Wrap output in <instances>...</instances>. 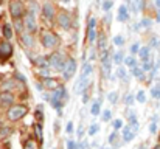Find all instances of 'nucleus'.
<instances>
[{
  "instance_id": "f257e3e1",
  "label": "nucleus",
  "mask_w": 160,
  "mask_h": 149,
  "mask_svg": "<svg viewBox=\"0 0 160 149\" xmlns=\"http://www.w3.org/2000/svg\"><path fill=\"white\" fill-rule=\"evenodd\" d=\"M22 23H23V28L27 30L28 34H31V33H34V31L38 30V22H36V16H34L33 11L23 12V20H22Z\"/></svg>"
},
{
  "instance_id": "f03ea898",
  "label": "nucleus",
  "mask_w": 160,
  "mask_h": 149,
  "mask_svg": "<svg viewBox=\"0 0 160 149\" xmlns=\"http://www.w3.org/2000/svg\"><path fill=\"white\" fill-rule=\"evenodd\" d=\"M48 67H52V68L58 70V72H62L64 67H65V57H64V54L59 53V51L53 53L48 57Z\"/></svg>"
},
{
  "instance_id": "7ed1b4c3",
  "label": "nucleus",
  "mask_w": 160,
  "mask_h": 149,
  "mask_svg": "<svg viewBox=\"0 0 160 149\" xmlns=\"http://www.w3.org/2000/svg\"><path fill=\"white\" fill-rule=\"evenodd\" d=\"M6 115H8V120L9 121H17V120H20V118H23L27 115V107L25 106H20V104L19 106H11L8 109Z\"/></svg>"
},
{
  "instance_id": "20e7f679",
  "label": "nucleus",
  "mask_w": 160,
  "mask_h": 149,
  "mask_svg": "<svg viewBox=\"0 0 160 149\" xmlns=\"http://www.w3.org/2000/svg\"><path fill=\"white\" fill-rule=\"evenodd\" d=\"M75 73H76V61H75L73 57H70V59H67V61H65V67H64V70H62L64 79H65V81H68Z\"/></svg>"
},
{
  "instance_id": "39448f33",
  "label": "nucleus",
  "mask_w": 160,
  "mask_h": 149,
  "mask_svg": "<svg viewBox=\"0 0 160 149\" xmlns=\"http://www.w3.org/2000/svg\"><path fill=\"white\" fill-rule=\"evenodd\" d=\"M58 44V37L56 34H53L52 31H44L42 33V45L45 48H53Z\"/></svg>"
},
{
  "instance_id": "423d86ee",
  "label": "nucleus",
  "mask_w": 160,
  "mask_h": 149,
  "mask_svg": "<svg viewBox=\"0 0 160 149\" xmlns=\"http://www.w3.org/2000/svg\"><path fill=\"white\" fill-rule=\"evenodd\" d=\"M87 34H89V42L93 44V42L97 41V19H95V17H90V19H89Z\"/></svg>"
},
{
  "instance_id": "0eeeda50",
  "label": "nucleus",
  "mask_w": 160,
  "mask_h": 149,
  "mask_svg": "<svg viewBox=\"0 0 160 149\" xmlns=\"http://www.w3.org/2000/svg\"><path fill=\"white\" fill-rule=\"evenodd\" d=\"M9 11H11V16L16 19H19L22 14H23V3L22 2H11L9 3Z\"/></svg>"
},
{
  "instance_id": "6e6552de",
  "label": "nucleus",
  "mask_w": 160,
  "mask_h": 149,
  "mask_svg": "<svg viewBox=\"0 0 160 149\" xmlns=\"http://www.w3.org/2000/svg\"><path fill=\"white\" fill-rule=\"evenodd\" d=\"M14 104V97L9 92H2L0 93V107L3 109H9Z\"/></svg>"
},
{
  "instance_id": "1a4fd4ad",
  "label": "nucleus",
  "mask_w": 160,
  "mask_h": 149,
  "mask_svg": "<svg viewBox=\"0 0 160 149\" xmlns=\"http://www.w3.org/2000/svg\"><path fill=\"white\" fill-rule=\"evenodd\" d=\"M54 14H56L54 6L50 3V2H45V3L42 5V16H44V19H47V20H53Z\"/></svg>"
},
{
  "instance_id": "9d476101",
  "label": "nucleus",
  "mask_w": 160,
  "mask_h": 149,
  "mask_svg": "<svg viewBox=\"0 0 160 149\" xmlns=\"http://www.w3.org/2000/svg\"><path fill=\"white\" fill-rule=\"evenodd\" d=\"M58 23L62 27V28H70L72 27V16L65 11L59 12L58 14Z\"/></svg>"
},
{
  "instance_id": "9b49d317",
  "label": "nucleus",
  "mask_w": 160,
  "mask_h": 149,
  "mask_svg": "<svg viewBox=\"0 0 160 149\" xmlns=\"http://www.w3.org/2000/svg\"><path fill=\"white\" fill-rule=\"evenodd\" d=\"M11 54H12V45H11L8 41L2 42V44H0V57H2V59H6V57H9Z\"/></svg>"
},
{
  "instance_id": "f8f14e48",
  "label": "nucleus",
  "mask_w": 160,
  "mask_h": 149,
  "mask_svg": "<svg viewBox=\"0 0 160 149\" xmlns=\"http://www.w3.org/2000/svg\"><path fill=\"white\" fill-rule=\"evenodd\" d=\"M42 87H45V89H48V90H52V92H53V90H56V89L59 87V82L50 76V78L44 79V82H42Z\"/></svg>"
},
{
  "instance_id": "ddd939ff",
  "label": "nucleus",
  "mask_w": 160,
  "mask_h": 149,
  "mask_svg": "<svg viewBox=\"0 0 160 149\" xmlns=\"http://www.w3.org/2000/svg\"><path fill=\"white\" fill-rule=\"evenodd\" d=\"M117 19H118L120 22H126V20L129 19V11H128L126 5H121V6L118 8V14H117Z\"/></svg>"
},
{
  "instance_id": "4468645a",
  "label": "nucleus",
  "mask_w": 160,
  "mask_h": 149,
  "mask_svg": "<svg viewBox=\"0 0 160 149\" xmlns=\"http://www.w3.org/2000/svg\"><path fill=\"white\" fill-rule=\"evenodd\" d=\"M89 84H90V79H89V78H87V79H78V82H76V86H75V93L84 92Z\"/></svg>"
},
{
  "instance_id": "2eb2a0df",
  "label": "nucleus",
  "mask_w": 160,
  "mask_h": 149,
  "mask_svg": "<svg viewBox=\"0 0 160 149\" xmlns=\"http://www.w3.org/2000/svg\"><path fill=\"white\" fill-rule=\"evenodd\" d=\"M92 72H93L92 64H90V62H84V65H82V72H81L79 79H87V78L92 75Z\"/></svg>"
},
{
  "instance_id": "dca6fc26",
  "label": "nucleus",
  "mask_w": 160,
  "mask_h": 149,
  "mask_svg": "<svg viewBox=\"0 0 160 149\" xmlns=\"http://www.w3.org/2000/svg\"><path fill=\"white\" fill-rule=\"evenodd\" d=\"M97 48L100 50L101 53H104L107 50V37L104 34H101L100 37H97Z\"/></svg>"
},
{
  "instance_id": "f3484780",
  "label": "nucleus",
  "mask_w": 160,
  "mask_h": 149,
  "mask_svg": "<svg viewBox=\"0 0 160 149\" xmlns=\"http://www.w3.org/2000/svg\"><path fill=\"white\" fill-rule=\"evenodd\" d=\"M121 137H123V142H124V143H129V142H132V140H134L135 134H134L128 126H126V127H123V135H121Z\"/></svg>"
},
{
  "instance_id": "a211bd4d",
  "label": "nucleus",
  "mask_w": 160,
  "mask_h": 149,
  "mask_svg": "<svg viewBox=\"0 0 160 149\" xmlns=\"http://www.w3.org/2000/svg\"><path fill=\"white\" fill-rule=\"evenodd\" d=\"M20 39H22V42H23V45H25L27 48H31V47L34 45V39H33V36L28 34V33H23Z\"/></svg>"
},
{
  "instance_id": "6ab92c4d",
  "label": "nucleus",
  "mask_w": 160,
  "mask_h": 149,
  "mask_svg": "<svg viewBox=\"0 0 160 149\" xmlns=\"http://www.w3.org/2000/svg\"><path fill=\"white\" fill-rule=\"evenodd\" d=\"M90 113H92V115H95V117L101 113V99L93 101V104L90 106Z\"/></svg>"
},
{
  "instance_id": "aec40b11",
  "label": "nucleus",
  "mask_w": 160,
  "mask_h": 149,
  "mask_svg": "<svg viewBox=\"0 0 160 149\" xmlns=\"http://www.w3.org/2000/svg\"><path fill=\"white\" fill-rule=\"evenodd\" d=\"M138 56H140V59L142 61H146V59H149L151 57V50L148 48V45L146 47H140V50H138V53H137Z\"/></svg>"
},
{
  "instance_id": "412c9836",
  "label": "nucleus",
  "mask_w": 160,
  "mask_h": 149,
  "mask_svg": "<svg viewBox=\"0 0 160 149\" xmlns=\"http://www.w3.org/2000/svg\"><path fill=\"white\" fill-rule=\"evenodd\" d=\"M152 67H154L152 57H149V59H146V61H142V65H140V68L143 70V73H145V72H151V70H152Z\"/></svg>"
},
{
  "instance_id": "4be33fe9",
  "label": "nucleus",
  "mask_w": 160,
  "mask_h": 149,
  "mask_svg": "<svg viewBox=\"0 0 160 149\" xmlns=\"http://www.w3.org/2000/svg\"><path fill=\"white\" fill-rule=\"evenodd\" d=\"M123 59H124V53H123V50H118V51H115V54H113V57H112L113 64H117V65L120 67V64L123 62Z\"/></svg>"
},
{
  "instance_id": "5701e85b",
  "label": "nucleus",
  "mask_w": 160,
  "mask_h": 149,
  "mask_svg": "<svg viewBox=\"0 0 160 149\" xmlns=\"http://www.w3.org/2000/svg\"><path fill=\"white\" fill-rule=\"evenodd\" d=\"M123 62H124L126 67H131V68H135V67H137V59H135L134 56H126V57L123 59Z\"/></svg>"
},
{
  "instance_id": "b1692460",
  "label": "nucleus",
  "mask_w": 160,
  "mask_h": 149,
  "mask_svg": "<svg viewBox=\"0 0 160 149\" xmlns=\"http://www.w3.org/2000/svg\"><path fill=\"white\" fill-rule=\"evenodd\" d=\"M115 75H117L118 79H123L124 82H128V73H126V68H124V67L120 65V67L117 68V73H115Z\"/></svg>"
},
{
  "instance_id": "393cba45",
  "label": "nucleus",
  "mask_w": 160,
  "mask_h": 149,
  "mask_svg": "<svg viewBox=\"0 0 160 149\" xmlns=\"http://www.w3.org/2000/svg\"><path fill=\"white\" fill-rule=\"evenodd\" d=\"M34 64H36L38 67H41V68H48V57L41 56V57H38V59L34 61Z\"/></svg>"
},
{
  "instance_id": "a878e982",
  "label": "nucleus",
  "mask_w": 160,
  "mask_h": 149,
  "mask_svg": "<svg viewBox=\"0 0 160 149\" xmlns=\"http://www.w3.org/2000/svg\"><path fill=\"white\" fill-rule=\"evenodd\" d=\"M33 129H34V134H36V138L39 140V143H42V140H44L42 137L44 135H42V126H41V123H36L33 126Z\"/></svg>"
},
{
  "instance_id": "bb28decb",
  "label": "nucleus",
  "mask_w": 160,
  "mask_h": 149,
  "mask_svg": "<svg viewBox=\"0 0 160 149\" xmlns=\"http://www.w3.org/2000/svg\"><path fill=\"white\" fill-rule=\"evenodd\" d=\"M3 37H6L8 41L12 37V27L9 23H5L3 25Z\"/></svg>"
},
{
  "instance_id": "cd10ccee",
  "label": "nucleus",
  "mask_w": 160,
  "mask_h": 149,
  "mask_svg": "<svg viewBox=\"0 0 160 149\" xmlns=\"http://www.w3.org/2000/svg\"><path fill=\"white\" fill-rule=\"evenodd\" d=\"M131 75H134V76H135L137 79H140V81H142V79H143V75H145V73H143V70H142V68H140V67L137 65L135 68H132V73H131Z\"/></svg>"
},
{
  "instance_id": "c85d7f7f",
  "label": "nucleus",
  "mask_w": 160,
  "mask_h": 149,
  "mask_svg": "<svg viewBox=\"0 0 160 149\" xmlns=\"http://www.w3.org/2000/svg\"><path fill=\"white\" fill-rule=\"evenodd\" d=\"M142 28H145V30H148V28H151V25H152V20L151 19H148V17H145V19H142L140 20V23H138Z\"/></svg>"
},
{
  "instance_id": "c756f323",
  "label": "nucleus",
  "mask_w": 160,
  "mask_h": 149,
  "mask_svg": "<svg viewBox=\"0 0 160 149\" xmlns=\"http://www.w3.org/2000/svg\"><path fill=\"white\" fill-rule=\"evenodd\" d=\"M107 99H109L110 104H117V101H118V93H117V92H110V93H107Z\"/></svg>"
},
{
  "instance_id": "7c9ffc66",
  "label": "nucleus",
  "mask_w": 160,
  "mask_h": 149,
  "mask_svg": "<svg viewBox=\"0 0 160 149\" xmlns=\"http://www.w3.org/2000/svg\"><path fill=\"white\" fill-rule=\"evenodd\" d=\"M134 101H135V97H134L132 93H128V95L124 97V99H123V102H124L126 106H132Z\"/></svg>"
},
{
  "instance_id": "2f4dec72",
  "label": "nucleus",
  "mask_w": 160,
  "mask_h": 149,
  "mask_svg": "<svg viewBox=\"0 0 160 149\" xmlns=\"http://www.w3.org/2000/svg\"><path fill=\"white\" fill-rule=\"evenodd\" d=\"M112 127L115 129V132H117V131H120V129H123V121H121L120 118L113 120V121H112Z\"/></svg>"
},
{
  "instance_id": "473e14b6",
  "label": "nucleus",
  "mask_w": 160,
  "mask_h": 149,
  "mask_svg": "<svg viewBox=\"0 0 160 149\" xmlns=\"http://www.w3.org/2000/svg\"><path fill=\"white\" fill-rule=\"evenodd\" d=\"M135 99H137L138 102L145 104V101H146V93H145V90H138V93H137V97H135Z\"/></svg>"
},
{
  "instance_id": "72a5a7b5",
  "label": "nucleus",
  "mask_w": 160,
  "mask_h": 149,
  "mask_svg": "<svg viewBox=\"0 0 160 149\" xmlns=\"http://www.w3.org/2000/svg\"><path fill=\"white\" fill-rule=\"evenodd\" d=\"M113 44H115L117 47H123V45H124V37L120 36V34L115 36V37H113Z\"/></svg>"
},
{
  "instance_id": "f704fd0d",
  "label": "nucleus",
  "mask_w": 160,
  "mask_h": 149,
  "mask_svg": "<svg viewBox=\"0 0 160 149\" xmlns=\"http://www.w3.org/2000/svg\"><path fill=\"white\" fill-rule=\"evenodd\" d=\"M151 95H152V98L160 99V84H159V86H156V87H152V89H151Z\"/></svg>"
},
{
  "instance_id": "c9c22d12",
  "label": "nucleus",
  "mask_w": 160,
  "mask_h": 149,
  "mask_svg": "<svg viewBox=\"0 0 160 149\" xmlns=\"http://www.w3.org/2000/svg\"><path fill=\"white\" fill-rule=\"evenodd\" d=\"M101 6H103V11H104V12H109L110 8L113 6V2H112V0H106V2H103Z\"/></svg>"
},
{
  "instance_id": "e433bc0d",
  "label": "nucleus",
  "mask_w": 160,
  "mask_h": 149,
  "mask_svg": "<svg viewBox=\"0 0 160 149\" xmlns=\"http://www.w3.org/2000/svg\"><path fill=\"white\" fill-rule=\"evenodd\" d=\"M110 118H112V110H109V109H107V110H103L101 120H103V121H109Z\"/></svg>"
},
{
  "instance_id": "4c0bfd02",
  "label": "nucleus",
  "mask_w": 160,
  "mask_h": 149,
  "mask_svg": "<svg viewBox=\"0 0 160 149\" xmlns=\"http://www.w3.org/2000/svg\"><path fill=\"white\" fill-rule=\"evenodd\" d=\"M98 131H100V126H98V124H92V126L89 127V135H90V137H93Z\"/></svg>"
},
{
  "instance_id": "58836bf2",
  "label": "nucleus",
  "mask_w": 160,
  "mask_h": 149,
  "mask_svg": "<svg viewBox=\"0 0 160 149\" xmlns=\"http://www.w3.org/2000/svg\"><path fill=\"white\" fill-rule=\"evenodd\" d=\"M159 39H157V37H152V39H151V41H149V45H148V48L151 50V48H156V47H159Z\"/></svg>"
},
{
  "instance_id": "ea45409f",
  "label": "nucleus",
  "mask_w": 160,
  "mask_h": 149,
  "mask_svg": "<svg viewBox=\"0 0 160 149\" xmlns=\"http://www.w3.org/2000/svg\"><path fill=\"white\" fill-rule=\"evenodd\" d=\"M138 50H140V44H137V42H135V44H132V45H131V56L137 54V53H138Z\"/></svg>"
},
{
  "instance_id": "a19ab883",
  "label": "nucleus",
  "mask_w": 160,
  "mask_h": 149,
  "mask_svg": "<svg viewBox=\"0 0 160 149\" xmlns=\"http://www.w3.org/2000/svg\"><path fill=\"white\" fill-rule=\"evenodd\" d=\"M143 8H145V2H142V0H135V9H137V12H140Z\"/></svg>"
},
{
  "instance_id": "79ce46f5",
  "label": "nucleus",
  "mask_w": 160,
  "mask_h": 149,
  "mask_svg": "<svg viewBox=\"0 0 160 149\" xmlns=\"http://www.w3.org/2000/svg\"><path fill=\"white\" fill-rule=\"evenodd\" d=\"M39 73H41V76H42L44 79L50 78V70H48V68H41V70H39Z\"/></svg>"
},
{
  "instance_id": "37998d69",
  "label": "nucleus",
  "mask_w": 160,
  "mask_h": 149,
  "mask_svg": "<svg viewBox=\"0 0 160 149\" xmlns=\"http://www.w3.org/2000/svg\"><path fill=\"white\" fill-rule=\"evenodd\" d=\"M23 149H36L34 142H33V140H27V142H25V145H23Z\"/></svg>"
},
{
  "instance_id": "c03bdc74",
  "label": "nucleus",
  "mask_w": 160,
  "mask_h": 149,
  "mask_svg": "<svg viewBox=\"0 0 160 149\" xmlns=\"http://www.w3.org/2000/svg\"><path fill=\"white\" fill-rule=\"evenodd\" d=\"M16 30H17L19 33H22V31H23V23H22V20H20V19H16Z\"/></svg>"
},
{
  "instance_id": "a18cd8bd",
  "label": "nucleus",
  "mask_w": 160,
  "mask_h": 149,
  "mask_svg": "<svg viewBox=\"0 0 160 149\" xmlns=\"http://www.w3.org/2000/svg\"><path fill=\"white\" fill-rule=\"evenodd\" d=\"M73 129H75L73 123H72V121H68V123H67V126H65V131H67V134H72V132H73Z\"/></svg>"
},
{
  "instance_id": "49530a36",
  "label": "nucleus",
  "mask_w": 160,
  "mask_h": 149,
  "mask_svg": "<svg viewBox=\"0 0 160 149\" xmlns=\"http://www.w3.org/2000/svg\"><path fill=\"white\" fill-rule=\"evenodd\" d=\"M149 132H151V134H156V132H157V123H152V121H151V124H149Z\"/></svg>"
},
{
  "instance_id": "de8ad7c7",
  "label": "nucleus",
  "mask_w": 160,
  "mask_h": 149,
  "mask_svg": "<svg viewBox=\"0 0 160 149\" xmlns=\"http://www.w3.org/2000/svg\"><path fill=\"white\" fill-rule=\"evenodd\" d=\"M67 149H76V142L75 140H68L67 142Z\"/></svg>"
},
{
  "instance_id": "09e8293b",
  "label": "nucleus",
  "mask_w": 160,
  "mask_h": 149,
  "mask_svg": "<svg viewBox=\"0 0 160 149\" xmlns=\"http://www.w3.org/2000/svg\"><path fill=\"white\" fill-rule=\"evenodd\" d=\"M9 132H11V129H8V127L2 129V132H0V138H5V135H8Z\"/></svg>"
},
{
  "instance_id": "8fccbe9b",
  "label": "nucleus",
  "mask_w": 160,
  "mask_h": 149,
  "mask_svg": "<svg viewBox=\"0 0 160 149\" xmlns=\"http://www.w3.org/2000/svg\"><path fill=\"white\" fill-rule=\"evenodd\" d=\"M16 78H17V79H20L22 82H27V78H25L22 73H16Z\"/></svg>"
},
{
  "instance_id": "3c124183",
  "label": "nucleus",
  "mask_w": 160,
  "mask_h": 149,
  "mask_svg": "<svg viewBox=\"0 0 160 149\" xmlns=\"http://www.w3.org/2000/svg\"><path fill=\"white\" fill-rule=\"evenodd\" d=\"M156 73H157V70L152 67V70L149 72V79H154V78H156Z\"/></svg>"
},
{
  "instance_id": "603ef678",
  "label": "nucleus",
  "mask_w": 160,
  "mask_h": 149,
  "mask_svg": "<svg viewBox=\"0 0 160 149\" xmlns=\"http://www.w3.org/2000/svg\"><path fill=\"white\" fill-rule=\"evenodd\" d=\"M110 20H112V14L107 12L106 16H104V22H106V23H110Z\"/></svg>"
},
{
  "instance_id": "864d4df0",
  "label": "nucleus",
  "mask_w": 160,
  "mask_h": 149,
  "mask_svg": "<svg viewBox=\"0 0 160 149\" xmlns=\"http://www.w3.org/2000/svg\"><path fill=\"white\" fill-rule=\"evenodd\" d=\"M3 89H12V81H9V82H5V84H3Z\"/></svg>"
},
{
  "instance_id": "5fc2aeb1",
  "label": "nucleus",
  "mask_w": 160,
  "mask_h": 149,
  "mask_svg": "<svg viewBox=\"0 0 160 149\" xmlns=\"http://www.w3.org/2000/svg\"><path fill=\"white\" fill-rule=\"evenodd\" d=\"M82 134H84V129H82V124H81V126H79V129H78V137L81 138V137H82Z\"/></svg>"
},
{
  "instance_id": "6e6d98bb",
  "label": "nucleus",
  "mask_w": 160,
  "mask_h": 149,
  "mask_svg": "<svg viewBox=\"0 0 160 149\" xmlns=\"http://www.w3.org/2000/svg\"><path fill=\"white\" fill-rule=\"evenodd\" d=\"M87 101H89V95L84 92V95H82V102H87Z\"/></svg>"
},
{
  "instance_id": "4d7b16f0",
  "label": "nucleus",
  "mask_w": 160,
  "mask_h": 149,
  "mask_svg": "<svg viewBox=\"0 0 160 149\" xmlns=\"http://www.w3.org/2000/svg\"><path fill=\"white\" fill-rule=\"evenodd\" d=\"M36 89H38L39 92H42V90H44V87H42V84H41V82H38V84H36Z\"/></svg>"
},
{
  "instance_id": "13d9d810",
  "label": "nucleus",
  "mask_w": 160,
  "mask_h": 149,
  "mask_svg": "<svg viewBox=\"0 0 160 149\" xmlns=\"http://www.w3.org/2000/svg\"><path fill=\"white\" fill-rule=\"evenodd\" d=\"M84 146H86V143H76V149H84Z\"/></svg>"
},
{
  "instance_id": "bf43d9fd",
  "label": "nucleus",
  "mask_w": 160,
  "mask_h": 149,
  "mask_svg": "<svg viewBox=\"0 0 160 149\" xmlns=\"http://www.w3.org/2000/svg\"><path fill=\"white\" fill-rule=\"evenodd\" d=\"M154 68H156V70L160 68V57H159V61H157V64H154Z\"/></svg>"
},
{
  "instance_id": "052dcab7",
  "label": "nucleus",
  "mask_w": 160,
  "mask_h": 149,
  "mask_svg": "<svg viewBox=\"0 0 160 149\" xmlns=\"http://www.w3.org/2000/svg\"><path fill=\"white\" fill-rule=\"evenodd\" d=\"M36 117H38V120H42V113H41V110H38V113H36Z\"/></svg>"
},
{
  "instance_id": "680f3d73",
  "label": "nucleus",
  "mask_w": 160,
  "mask_h": 149,
  "mask_svg": "<svg viewBox=\"0 0 160 149\" xmlns=\"http://www.w3.org/2000/svg\"><path fill=\"white\" fill-rule=\"evenodd\" d=\"M156 6H157V8L160 9V0H156Z\"/></svg>"
},
{
  "instance_id": "e2e57ef3",
  "label": "nucleus",
  "mask_w": 160,
  "mask_h": 149,
  "mask_svg": "<svg viewBox=\"0 0 160 149\" xmlns=\"http://www.w3.org/2000/svg\"><path fill=\"white\" fill-rule=\"evenodd\" d=\"M137 149H146V145H140V146H138Z\"/></svg>"
},
{
  "instance_id": "0e129e2a",
  "label": "nucleus",
  "mask_w": 160,
  "mask_h": 149,
  "mask_svg": "<svg viewBox=\"0 0 160 149\" xmlns=\"http://www.w3.org/2000/svg\"><path fill=\"white\" fill-rule=\"evenodd\" d=\"M157 22H160V9L157 11Z\"/></svg>"
},
{
  "instance_id": "69168bd1",
  "label": "nucleus",
  "mask_w": 160,
  "mask_h": 149,
  "mask_svg": "<svg viewBox=\"0 0 160 149\" xmlns=\"http://www.w3.org/2000/svg\"><path fill=\"white\" fill-rule=\"evenodd\" d=\"M154 149H160V145H156V146H154Z\"/></svg>"
}]
</instances>
